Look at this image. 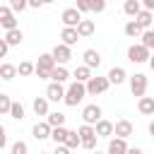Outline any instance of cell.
<instances>
[{"label": "cell", "mask_w": 154, "mask_h": 154, "mask_svg": "<svg viewBox=\"0 0 154 154\" xmlns=\"http://www.w3.org/2000/svg\"><path fill=\"white\" fill-rule=\"evenodd\" d=\"M53 67H55V60L51 58V53H43V55H38V63L34 65V72H36L38 79H48Z\"/></svg>", "instance_id": "7a4b0ae2"}, {"label": "cell", "mask_w": 154, "mask_h": 154, "mask_svg": "<svg viewBox=\"0 0 154 154\" xmlns=\"http://www.w3.org/2000/svg\"><path fill=\"white\" fill-rule=\"evenodd\" d=\"M26 152H29L26 142H22V140H19V142H14V144H12V154H26Z\"/></svg>", "instance_id": "d590c367"}, {"label": "cell", "mask_w": 154, "mask_h": 154, "mask_svg": "<svg viewBox=\"0 0 154 154\" xmlns=\"http://www.w3.org/2000/svg\"><path fill=\"white\" fill-rule=\"evenodd\" d=\"M60 19H63V24H65V26H72V29H75V26L79 24L82 14H79L75 7H67V10H63V17H60Z\"/></svg>", "instance_id": "8fae6325"}, {"label": "cell", "mask_w": 154, "mask_h": 154, "mask_svg": "<svg viewBox=\"0 0 154 154\" xmlns=\"http://www.w3.org/2000/svg\"><path fill=\"white\" fill-rule=\"evenodd\" d=\"M79 14L82 12H103L106 10V0H77V7H75Z\"/></svg>", "instance_id": "5b68a950"}, {"label": "cell", "mask_w": 154, "mask_h": 154, "mask_svg": "<svg viewBox=\"0 0 154 154\" xmlns=\"http://www.w3.org/2000/svg\"><path fill=\"white\" fill-rule=\"evenodd\" d=\"M82 58H84V67H89V70H91V67H99V65H101V55H99V53H96L94 48H87Z\"/></svg>", "instance_id": "9a60e30c"}, {"label": "cell", "mask_w": 154, "mask_h": 154, "mask_svg": "<svg viewBox=\"0 0 154 154\" xmlns=\"http://www.w3.org/2000/svg\"><path fill=\"white\" fill-rule=\"evenodd\" d=\"M96 128H94V132H96V137H108V135H113V123L111 120H96L94 123Z\"/></svg>", "instance_id": "2e32d148"}, {"label": "cell", "mask_w": 154, "mask_h": 154, "mask_svg": "<svg viewBox=\"0 0 154 154\" xmlns=\"http://www.w3.org/2000/svg\"><path fill=\"white\" fill-rule=\"evenodd\" d=\"M135 22H137L142 29H149V26H152V12H149V10H140V12L135 14Z\"/></svg>", "instance_id": "cb8c5ba5"}, {"label": "cell", "mask_w": 154, "mask_h": 154, "mask_svg": "<svg viewBox=\"0 0 154 154\" xmlns=\"http://www.w3.org/2000/svg\"><path fill=\"white\" fill-rule=\"evenodd\" d=\"M89 77H91V70H89V67H84V65H82V67H77V70H75V82H82V84H84Z\"/></svg>", "instance_id": "836d02e7"}, {"label": "cell", "mask_w": 154, "mask_h": 154, "mask_svg": "<svg viewBox=\"0 0 154 154\" xmlns=\"http://www.w3.org/2000/svg\"><path fill=\"white\" fill-rule=\"evenodd\" d=\"M77 137H79V147H84V149H94L96 147V132H94L91 125H79Z\"/></svg>", "instance_id": "3957f363"}, {"label": "cell", "mask_w": 154, "mask_h": 154, "mask_svg": "<svg viewBox=\"0 0 154 154\" xmlns=\"http://www.w3.org/2000/svg\"><path fill=\"white\" fill-rule=\"evenodd\" d=\"M5 144H7V137H5V128L0 125V149H2Z\"/></svg>", "instance_id": "f35d334b"}, {"label": "cell", "mask_w": 154, "mask_h": 154, "mask_svg": "<svg viewBox=\"0 0 154 154\" xmlns=\"http://www.w3.org/2000/svg\"><path fill=\"white\" fill-rule=\"evenodd\" d=\"M65 135H67V128H65V125L51 128V140H53L55 144H63V142H65Z\"/></svg>", "instance_id": "f1b7e54d"}, {"label": "cell", "mask_w": 154, "mask_h": 154, "mask_svg": "<svg viewBox=\"0 0 154 154\" xmlns=\"http://www.w3.org/2000/svg\"><path fill=\"white\" fill-rule=\"evenodd\" d=\"M10 103H12L10 96H7V94H0V113H7V111H10Z\"/></svg>", "instance_id": "8d00e7d4"}, {"label": "cell", "mask_w": 154, "mask_h": 154, "mask_svg": "<svg viewBox=\"0 0 154 154\" xmlns=\"http://www.w3.org/2000/svg\"><path fill=\"white\" fill-rule=\"evenodd\" d=\"M7 113H10V116H12L14 120H22V118H24V106H22V103H17V101H12V103H10V111H7Z\"/></svg>", "instance_id": "d6a6232c"}, {"label": "cell", "mask_w": 154, "mask_h": 154, "mask_svg": "<svg viewBox=\"0 0 154 154\" xmlns=\"http://www.w3.org/2000/svg\"><path fill=\"white\" fill-rule=\"evenodd\" d=\"M125 154H144V152H142L140 147H128V149H125Z\"/></svg>", "instance_id": "b9f144b4"}, {"label": "cell", "mask_w": 154, "mask_h": 154, "mask_svg": "<svg viewBox=\"0 0 154 154\" xmlns=\"http://www.w3.org/2000/svg\"><path fill=\"white\" fill-rule=\"evenodd\" d=\"M63 144H65L70 152H72V149H77V147H79V137H77V132H75V130H67V135H65V142H63Z\"/></svg>", "instance_id": "4dcf8cb0"}, {"label": "cell", "mask_w": 154, "mask_h": 154, "mask_svg": "<svg viewBox=\"0 0 154 154\" xmlns=\"http://www.w3.org/2000/svg\"><path fill=\"white\" fill-rule=\"evenodd\" d=\"M130 91H132L135 96H144V91H147V75L135 72V75L130 77Z\"/></svg>", "instance_id": "8992f818"}, {"label": "cell", "mask_w": 154, "mask_h": 154, "mask_svg": "<svg viewBox=\"0 0 154 154\" xmlns=\"http://www.w3.org/2000/svg\"><path fill=\"white\" fill-rule=\"evenodd\" d=\"M82 120H84V125H94L96 120H101V106H96V103L84 106V111H82Z\"/></svg>", "instance_id": "ba28073f"}, {"label": "cell", "mask_w": 154, "mask_h": 154, "mask_svg": "<svg viewBox=\"0 0 154 154\" xmlns=\"http://www.w3.org/2000/svg\"><path fill=\"white\" fill-rule=\"evenodd\" d=\"M0 26H5L7 31L10 29H17V19H14V12L5 5H0Z\"/></svg>", "instance_id": "30bf717a"}, {"label": "cell", "mask_w": 154, "mask_h": 154, "mask_svg": "<svg viewBox=\"0 0 154 154\" xmlns=\"http://www.w3.org/2000/svg\"><path fill=\"white\" fill-rule=\"evenodd\" d=\"M142 31H144V29H142V26H140V24H137L135 19H130V22L125 24V34H128L130 38H137V36H140Z\"/></svg>", "instance_id": "f546056e"}, {"label": "cell", "mask_w": 154, "mask_h": 154, "mask_svg": "<svg viewBox=\"0 0 154 154\" xmlns=\"http://www.w3.org/2000/svg\"><path fill=\"white\" fill-rule=\"evenodd\" d=\"M140 5H144V10H149V12L154 10V0H142Z\"/></svg>", "instance_id": "60d3db41"}, {"label": "cell", "mask_w": 154, "mask_h": 154, "mask_svg": "<svg viewBox=\"0 0 154 154\" xmlns=\"http://www.w3.org/2000/svg\"><path fill=\"white\" fill-rule=\"evenodd\" d=\"M34 113H36V116H46V113H48V99L36 96V99H34Z\"/></svg>", "instance_id": "83f0119b"}, {"label": "cell", "mask_w": 154, "mask_h": 154, "mask_svg": "<svg viewBox=\"0 0 154 154\" xmlns=\"http://www.w3.org/2000/svg\"><path fill=\"white\" fill-rule=\"evenodd\" d=\"M34 137H36V140L51 137V125H48V123H36V125H34Z\"/></svg>", "instance_id": "484cf974"}, {"label": "cell", "mask_w": 154, "mask_h": 154, "mask_svg": "<svg viewBox=\"0 0 154 154\" xmlns=\"http://www.w3.org/2000/svg\"><path fill=\"white\" fill-rule=\"evenodd\" d=\"M125 70L123 67H111L108 70V75H106V79H108V84H123L125 82Z\"/></svg>", "instance_id": "e0dca14e"}, {"label": "cell", "mask_w": 154, "mask_h": 154, "mask_svg": "<svg viewBox=\"0 0 154 154\" xmlns=\"http://www.w3.org/2000/svg\"><path fill=\"white\" fill-rule=\"evenodd\" d=\"M46 123H48L51 128H60V125H65V116H63L60 111H55V113H46Z\"/></svg>", "instance_id": "d4e9b609"}, {"label": "cell", "mask_w": 154, "mask_h": 154, "mask_svg": "<svg viewBox=\"0 0 154 154\" xmlns=\"http://www.w3.org/2000/svg\"><path fill=\"white\" fill-rule=\"evenodd\" d=\"M75 31H77L79 38H87V36L94 34V22H91V19H79V24L75 26Z\"/></svg>", "instance_id": "5bb4252c"}, {"label": "cell", "mask_w": 154, "mask_h": 154, "mask_svg": "<svg viewBox=\"0 0 154 154\" xmlns=\"http://www.w3.org/2000/svg\"><path fill=\"white\" fill-rule=\"evenodd\" d=\"M113 135L120 137V140H128V137L132 135V123H130V120H118V123L113 125Z\"/></svg>", "instance_id": "7c38bea8"}, {"label": "cell", "mask_w": 154, "mask_h": 154, "mask_svg": "<svg viewBox=\"0 0 154 154\" xmlns=\"http://www.w3.org/2000/svg\"><path fill=\"white\" fill-rule=\"evenodd\" d=\"M106 89H108V79H106V77H99V75H96V77H89V79L84 82V91L91 94V96L103 94Z\"/></svg>", "instance_id": "277c9868"}, {"label": "cell", "mask_w": 154, "mask_h": 154, "mask_svg": "<svg viewBox=\"0 0 154 154\" xmlns=\"http://www.w3.org/2000/svg\"><path fill=\"white\" fill-rule=\"evenodd\" d=\"M128 60L130 63H147L149 60V51L144 46H140V43L137 46H130L128 48Z\"/></svg>", "instance_id": "52a82bcc"}, {"label": "cell", "mask_w": 154, "mask_h": 154, "mask_svg": "<svg viewBox=\"0 0 154 154\" xmlns=\"http://www.w3.org/2000/svg\"><path fill=\"white\" fill-rule=\"evenodd\" d=\"M7 48H10V46L5 43V38H0V58H2L5 53H7Z\"/></svg>", "instance_id": "ab89813d"}, {"label": "cell", "mask_w": 154, "mask_h": 154, "mask_svg": "<svg viewBox=\"0 0 154 154\" xmlns=\"http://www.w3.org/2000/svg\"><path fill=\"white\" fill-rule=\"evenodd\" d=\"M67 77H70V72H67V70H65L63 65H55V67L51 70V77H48V79H53V82H58V84H63V82H65Z\"/></svg>", "instance_id": "44dd1931"}, {"label": "cell", "mask_w": 154, "mask_h": 154, "mask_svg": "<svg viewBox=\"0 0 154 154\" xmlns=\"http://www.w3.org/2000/svg\"><path fill=\"white\" fill-rule=\"evenodd\" d=\"M137 108H140V113H144V116H152V113H154V99H152V96H140V103H137Z\"/></svg>", "instance_id": "7402d4cb"}, {"label": "cell", "mask_w": 154, "mask_h": 154, "mask_svg": "<svg viewBox=\"0 0 154 154\" xmlns=\"http://www.w3.org/2000/svg\"><path fill=\"white\" fill-rule=\"evenodd\" d=\"M34 72V63H29V60H24V63H19V67H17V75H22V77H26V75H31Z\"/></svg>", "instance_id": "e575fe53"}, {"label": "cell", "mask_w": 154, "mask_h": 154, "mask_svg": "<svg viewBox=\"0 0 154 154\" xmlns=\"http://www.w3.org/2000/svg\"><path fill=\"white\" fill-rule=\"evenodd\" d=\"M140 38H142V43H140V46H144L147 51H152V48H154V31L144 29V31L140 34Z\"/></svg>", "instance_id": "1f68e13d"}, {"label": "cell", "mask_w": 154, "mask_h": 154, "mask_svg": "<svg viewBox=\"0 0 154 154\" xmlns=\"http://www.w3.org/2000/svg\"><path fill=\"white\" fill-rule=\"evenodd\" d=\"M87 96V91H84V84L82 82H72L67 89H65V96H63V101L67 103V106H77L82 99Z\"/></svg>", "instance_id": "6da1fadb"}, {"label": "cell", "mask_w": 154, "mask_h": 154, "mask_svg": "<svg viewBox=\"0 0 154 154\" xmlns=\"http://www.w3.org/2000/svg\"><path fill=\"white\" fill-rule=\"evenodd\" d=\"M17 77V65H10V63H2L0 65V79H5V82H10V79H14Z\"/></svg>", "instance_id": "ffe728a7"}, {"label": "cell", "mask_w": 154, "mask_h": 154, "mask_svg": "<svg viewBox=\"0 0 154 154\" xmlns=\"http://www.w3.org/2000/svg\"><path fill=\"white\" fill-rule=\"evenodd\" d=\"M125 149H128L125 140L116 137V140H111V142H108V152H106V154H125Z\"/></svg>", "instance_id": "603a6c76"}, {"label": "cell", "mask_w": 154, "mask_h": 154, "mask_svg": "<svg viewBox=\"0 0 154 154\" xmlns=\"http://www.w3.org/2000/svg\"><path fill=\"white\" fill-rule=\"evenodd\" d=\"M94 154H101V152H94Z\"/></svg>", "instance_id": "f6af8a7d"}, {"label": "cell", "mask_w": 154, "mask_h": 154, "mask_svg": "<svg viewBox=\"0 0 154 154\" xmlns=\"http://www.w3.org/2000/svg\"><path fill=\"white\" fill-rule=\"evenodd\" d=\"M51 58L55 60V65H58V63H60V65H65V63L72 58V51H70V46H63V43H58V46L53 48Z\"/></svg>", "instance_id": "9c48e42d"}, {"label": "cell", "mask_w": 154, "mask_h": 154, "mask_svg": "<svg viewBox=\"0 0 154 154\" xmlns=\"http://www.w3.org/2000/svg\"><path fill=\"white\" fill-rule=\"evenodd\" d=\"M22 41H24V34H22L19 29H10V31L5 34V43H7V46H19Z\"/></svg>", "instance_id": "d6986e66"}, {"label": "cell", "mask_w": 154, "mask_h": 154, "mask_svg": "<svg viewBox=\"0 0 154 154\" xmlns=\"http://www.w3.org/2000/svg\"><path fill=\"white\" fill-rule=\"evenodd\" d=\"M46 2H53V0H43V5H46Z\"/></svg>", "instance_id": "ee69618b"}, {"label": "cell", "mask_w": 154, "mask_h": 154, "mask_svg": "<svg viewBox=\"0 0 154 154\" xmlns=\"http://www.w3.org/2000/svg\"><path fill=\"white\" fill-rule=\"evenodd\" d=\"M41 154H48V152H41Z\"/></svg>", "instance_id": "bcb514c9"}, {"label": "cell", "mask_w": 154, "mask_h": 154, "mask_svg": "<svg viewBox=\"0 0 154 154\" xmlns=\"http://www.w3.org/2000/svg\"><path fill=\"white\" fill-rule=\"evenodd\" d=\"M26 5H31V7H41L43 0H26Z\"/></svg>", "instance_id": "7bdbcfd3"}, {"label": "cell", "mask_w": 154, "mask_h": 154, "mask_svg": "<svg viewBox=\"0 0 154 154\" xmlns=\"http://www.w3.org/2000/svg\"><path fill=\"white\" fill-rule=\"evenodd\" d=\"M53 154H70V149L65 147V144H55V152Z\"/></svg>", "instance_id": "74e56055"}, {"label": "cell", "mask_w": 154, "mask_h": 154, "mask_svg": "<svg viewBox=\"0 0 154 154\" xmlns=\"http://www.w3.org/2000/svg\"><path fill=\"white\" fill-rule=\"evenodd\" d=\"M63 96H65L63 84L51 82V84H48V89H46V99H48V101H63Z\"/></svg>", "instance_id": "4fadbf2b"}, {"label": "cell", "mask_w": 154, "mask_h": 154, "mask_svg": "<svg viewBox=\"0 0 154 154\" xmlns=\"http://www.w3.org/2000/svg\"><path fill=\"white\" fill-rule=\"evenodd\" d=\"M60 38H63V46H75V43L79 41V36H77V31H75L72 26H65V29L60 31Z\"/></svg>", "instance_id": "ac0fdd59"}, {"label": "cell", "mask_w": 154, "mask_h": 154, "mask_svg": "<svg viewBox=\"0 0 154 154\" xmlns=\"http://www.w3.org/2000/svg\"><path fill=\"white\" fill-rule=\"evenodd\" d=\"M142 10V5H140V0H125V5H123V12L128 14V17H135L137 12Z\"/></svg>", "instance_id": "4316f807"}]
</instances>
